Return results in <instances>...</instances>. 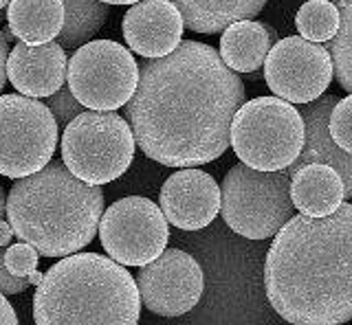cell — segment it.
Here are the masks:
<instances>
[{
    "instance_id": "15",
    "label": "cell",
    "mask_w": 352,
    "mask_h": 325,
    "mask_svg": "<svg viewBox=\"0 0 352 325\" xmlns=\"http://www.w3.org/2000/svg\"><path fill=\"white\" fill-rule=\"evenodd\" d=\"M66 69L69 58L55 40L38 47L18 42L7 58V80L31 99H47L58 93L66 82Z\"/></svg>"
},
{
    "instance_id": "21",
    "label": "cell",
    "mask_w": 352,
    "mask_h": 325,
    "mask_svg": "<svg viewBox=\"0 0 352 325\" xmlns=\"http://www.w3.org/2000/svg\"><path fill=\"white\" fill-rule=\"evenodd\" d=\"M66 9L64 29L58 36V45L66 49H80L104 27L108 18V5L99 0H62Z\"/></svg>"
},
{
    "instance_id": "25",
    "label": "cell",
    "mask_w": 352,
    "mask_h": 325,
    "mask_svg": "<svg viewBox=\"0 0 352 325\" xmlns=\"http://www.w3.org/2000/svg\"><path fill=\"white\" fill-rule=\"evenodd\" d=\"M38 259L40 253L27 242L11 244L5 251V266L16 277H29L33 270H38Z\"/></svg>"
},
{
    "instance_id": "28",
    "label": "cell",
    "mask_w": 352,
    "mask_h": 325,
    "mask_svg": "<svg viewBox=\"0 0 352 325\" xmlns=\"http://www.w3.org/2000/svg\"><path fill=\"white\" fill-rule=\"evenodd\" d=\"M0 325H18V317L14 306L7 301V297L0 292Z\"/></svg>"
},
{
    "instance_id": "34",
    "label": "cell",
    "mask_w": 352,
    "mask_h": 325,
    "mask_svg": "<svg viewBox=\"0 0 352 325\" xmlns=\"http://www.w3.org/2000/svg\"><path fill=\"white\" fill-rule=\"evenodd\" d=\"M330 3H341V0H330Z\"/></svg>"
},
{
    "instance_id": "10",
    "label": "cell",
    "mask_w": 352,
    "mask_h": 325,
    "mask_svg": "<svg viewBox=\"0 0 352 325\" xmlns=\"http://www.w3.org/2000/svg\"><path fill=\"white\" fill-rule=\"evenodd\" d=\"M97 233L110 259L137 268L154 262L170 240V226L161 207L143 196H128L110 204Z\"/></svg>"
},
{
    "instance_id": "24",
    "label": "cell",
    "mask_w": 352,
    "mask_h": 325,
    "mask_svg": "<svg viewBox=\"0 0 352 325\" xmlns=\"http://www.w3.org/2000/svg\"><path fill=\"white\" fill-rule=\"evenodd\" d=\"M328 132L339 149L352 154V93L335 104L328 119Z\"/></svg>"
},
{
    "instance_id": "23",
    "label": "cell",
    "mask_w": 352,
    "mask_h": 325,
    "mask_svg": "<svg viewBox=\"0 0 352 325\" xmlns=\"http://www.w3.org/2000/svg\"><path fill=\"white\" fill-rule=\"evenodd\" d=\"M337 7L339 29L326 49L333 58V71L339 86L352 93V0H341Z\"/></svg>"
},
{
    "instance_id": "30",
    "label": "cell",
    "mask_w": 352,
    "mask_h": 325,
    "mask_svg": "<svg viewBox=\"0 0 352 325\" xmlns=\"http://www.w3.org/2000/svg\"><path fill=\"white\" fill-rule=\"evenodd\" d=\"M11 237H14V229H11V224L5 222V220H0V248L9 246Z\"/></svg>"
},
{
    "instance_id": "32",
    "label": "cell",
    "mask_w": 352,
    "mask_h": 325,
    "mask_svg": "<svg viewBox=\"0 0 352 325\" xmlns=\"http://www.w3.org/2000/svg\"><path fill=\"white\" fill-rule=\"evenodd\" d=\"M40 281H42V273H40V270H33V273L29 275V284L31 286H38Z\"/></svg>"
},
{
    "instance_id": "3",
    "label": "cell",
    "mask_w": 352,
    "mask_h": 325,
    "mask_svg": "<svg viewBox=\"0 0 352 325\" xmlns=\"http://www.w3.org/2000/svg\"><path fill=\"white\" fill-rule=\"evenodd\" d=\"M104 215L99 185L75 178L64 162H49L18 178L7 193V222L20 242L42 257H69L93 242Z\"/></svg>"
},
{
    "instance_id": "26",
    "label": "cell",
    "mask_w": 352,
    "mask_h": 325,
    "mask_svg": "<svg viewBox=\"0 0 352 325\" xmlns=\"http://www.w3.org/2000/svg\"><path fill=\"white\" fill-rule=\"evenodd\" d=\"M47 108L55 117V123H58V128H66L75 117H80L84 112V106L75 99L69 86H62V88L55 95L47 97Z\"/></svg>"
},
{
    "instance_id": "27",
    "label": "cell",
    "mask_w": 352,
    "mask_h": 325,
    "mask_svg": "<svg viewBox=\"0 0 352 325\" xmlns=\"http://www.w3.org/2000/svg\"><path fill=\"white\" fill-rule=\"evenodd\" d=\"M29 286V277H16L9 273L5 266V251H0V292L3 295H20Z\"/></svg>"
},
{
    "instance_id": "4",
    "label": "cell",
    "mask_w": 352,
    "mask_h": 325,
    "mask_svg": "<svg viewBox=\"0 0 352 325\" xmlns=\"http://www.w3.org/2000/svg\"><path fill=\"white\" fill-rule=\"evenodd\" d=\"M141 297L126 266L99 253L53 264L33 295L36 325H139Z\"/></svg>"
},
{
    "instance_id": "33",
    "label": "cell",
    "mask_w": 352,
    "mask_h": 325,
    "mask_svg": "<svg viewBox=\"0 0 352 325\" xmlns=\"http://www.w3.org/2000/svg\"><path fill=\"white\" fill-rule=\"evenodd\" d=\"M9 3H11V0H0V9H5V7H7Z\"/></svg>"
},
{
    "instance_id": "18",
    "label": "cell",
    "mask_w": 352,
    "mask_h": 325,
    "mask_svg": "<svg viewBox=\"0 0 352 325\" xmlns=\"http://www.w3.org/2000/svg\"><path fill=\"white\" fill-rule=\"evenodd\" d=\"M278 34L256 20H240L229 25L220 36L218 56L234 73H256L267 60Z\"/></svg>"
},
{
    "instance_id": "20",
    "label": "cell",
    "mask_w": 352,
    "mask_h": 325,
    "mask_svg": "<svg viewBox=\"0 0 352 325\" xmlns=\"http://www.w3.org/2000/svg\"><path fill=\"white\" fill-rule=\"evenodd\" d=\"M179 9L183 25L194 34H223L240 23L253 20L269 0H170Z\"/></svg>"
},
{
    "instance_id": "29",
    "label": "cell",
    "mask_w": 352,
    "mask_h": 325,
    "mask_svg": "<svg viewBox=\"0 0 352 325\" xmlns=\"http://www.w3.org/2000/svg\"><path fill=\"white\" fill-rule=\"evenodd\" d=\"M7 58H9V42L5 40L3 31H0V93H3L7 84Z\"/></svg>"
},
{
    "instance_id": "8",
    "label": "cell",
    "mask_w": 352,
    "mask_h": 325,
    "mask_svg": "<svg viewBox=\"0 0 352 325\" xmlns=\"http://www.w3.org/2000/svg\"><path fill=\"white\" fill-rule=\"evenodd\" d=\"M66 82L75 99L88 110L115 112L137 91L139 64L119 42L91 40L71 56Z\"/></svg>"
},
{
    "instance_id": "12",
    "label": "cell",
    "mask_w": 352,
    "mask_h": 325,
    "mask_svg": "<svg viewBox=\"0 0 352 325\" xmlns=\"http://www.w3.org/2000/svg\"><path fill=\"white\" fill-rule=\"evenodd\" d=\"M141 303L159 317H181L203 297L205 277L196 259L181 248H165L137 273Z\"/></svg>"
},
{
    "instance_id": "16",
    "label": "cell",
    "mask_w": 352,
    "mask_h": 325,
    "mask_svg": "<svg viewBox=\"0 0 352 325\" xmlns=\"http://www.w3.org/2000/svg\"><path fill=\"white\" fill-rule=\"evenodd\" d=\"M337 101L339 99L335 95H322L319 99L304 104V108L300 110L306 130L304 147L286 171H289V176H293L297 169L308 165V162H324V165L337 169V174L344 180L346 198H352V154L339 149L328 132V119Z\"/></svg>"
},
{
    "instance_id": "5",
    "label": "cell",
    "mask_w": 352,
    "mask_h": 325,
    "mask_svg": "<svg viewBox=\"0 0 352 325\" xmlns=\"http://www.w3.org/2000/svg\"><path fill=\"white\" fill-rule=\"evenodd\" d=\"M306 130L300 108L280 97L245 101L231 121L229 145L247 167L258 171L289 169L304 147Z\"/></svg>"
},
{
    "instance_id": "19",
    "label": "cell",
    "mask_w": 352,
    "mask_h": 325,
    "mask_svg": "<svg viewBox=\"0 0 352 325\" xmlns=\"http://www.w3.org/2000/svg\"><path fill=\"white\" fill-rule=\"evenodd\" d=\"M66 9L62 0H11L7 27L20 42L31 47L47 45L62 34Z\"/></svg>"
},
{
    "instance_id": "17",
    "label": "cell",
    "mask_w": 352,
    "mask_h": 325,
    "mask_svg": "<svg viewBox=\"0 0 352 325\" xmlns=\"http://www.w3.org/2000/svg\"><path fill=\"white\" fill-rule=\"evenodd\" d=\"M346 198L344 180L324 162H308L291 176V200L304 215H330Z\"/></svg>"
},
{
    "instance_id": "14",
    "label": "cell",
    "mask_w": 352,
    "mask_h": 325,
    "mask_svg": "<svg viewBox=\"0 0 352 325\" xmlns=\"http://www.w3.org/2000/svg\"><path fill=\"white\" fill-rule=\"evenodd\" d=\"M183 18L170 0H141L121 20L124 40L130 51L148 60H159L183 42Z\"/></svg>"
},
{
    "instance_id": "9",
    "label": "cell",
    "mask_w": 352,
    "mask_h": 325,
    "mask_svg": "<svg viewBox=\"0 0 352 325\" xmlns=\"http://www.w3.org/2000/svg\"><path fill=\"white\" fill-rule=\"evenodd\" d=\"M58 130L47 104L0 95V174L18 180L47 167L58 147Z\"/></svg>"
},
{
    "instance_id": "2",
    "label": "cell",
    "mask_w": 352,
    "mask_h": 325,
    "mask_svg": "<svg viewBox=\"0 0 352 325\" xmlns=\"http://www.w3.org/2000/svg\"><path fill=\"white\" fill-rule=\"evenodd\" d=\"M271 308L293 325L352 321V202L330 215H293L264 262Z\"/></svg>"
},
{
    "instance_id": "31",
    "label": "cell",
    "mask_w": 352,
    "mask_h": 325,
    "mask_svg": "<svg viewBox=\"0 0 352 325\" xmlns=\"http://www.w3.org/2000/svg\"><path fill=\"white\" fill-rule=\"evenodd\" d=\"M99 3H104V5H135V3H141V0H99Z\"/></svg>"
},
{
    "instance_id": "22",
    "label": "cell",
    "mask_w": 352,
    "mask_h": 325,
    "mask_svg": "<svg viewBox=\"0 0 352 325\" xmlns=\"http://www.w3.org/2000/svg\"><path fill=\"white\" fill-rule=\"evenodd\" d=\"M295 27L308 42H330L339 29V7L330 0H308L295 16Z\"/></svg>"
},
{
    "instance_id": "6",
    "label": "cell",
    "mask_w": 352,
    "mask_h": 325,
    "mask_svg": "<svg viewBox=\"0 0 352 325\" xmlns=\"http://www.w3.org/2000/svg\"><path fill=\"white\" fill-rule=\"evenodd\" d=\"M220 215L247 240H269L295 215L289 171H258L245 162L231 167L220 187Z\"/></svg>"
},
{
    "instance_id": "7",
    "label": "cell",
    "mask_w": 352,
    "mask_h": 325,
    "mask_svg": "<svg viewBox=\"0 0 352 325\" xmlns=\"http://www.w3.org/2000/svg\"><path fill=\"white\" fill-rule=\"evenodd\" d=\"M60 147L62 162L75 178L102 187L126 174L137 143L124 117L88 110L64 128Z\"/></svg>"
},
{
    "instance_id": "13",
    "label": "cell",
    "mask_w": 352,
    "mask_h": 325,
    "mask_svg": "<svg viewBox=\"0 0 352 325\" xmlns=\"http://www.w3.org/2000/svg\"><path fill=\"white\" fill-rule=\"evenodd\" d=\"M159 204L165 220L183 231H201L220 213V187L212 174L183 167L163 182Z\"/></svg>"
},
{
    "instance_id": "1",
    "label": "cell",
    "mask_w": 352,
    "mask_h": 325,
    "mask_svg": "<svg viewBox=\"0 0 352 325\" xmlns=\"http://www.w3.org/2000/svg\"><path fill=\"white\" fill-rule=\"evenodd\" d=\"M245 97V84L214 47L183 40L170 56L139 67L126 121L137 147L154 162L198 167L227 152Z\"/></svg>"
},
{
    "instance_id": "11",
    "label": "cell",
    "mask_w": 352,
    "mask_h": 325,
    "mask_svg": "<svg viewBox=\"0 0 352 325\" xmlns=\"http://www.w3.org/2000/svg\"><path fill=\"white\" fill-rule=\"evenodd\" d=\"M262 67L264 82L275 97L302 106L319 99L335 77L328 49L302 36L275 42Z\"/></svg>"
}]
</instances>
